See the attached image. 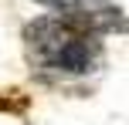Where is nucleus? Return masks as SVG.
<instances>
[{"mask_svg":"<svg viewBox=\"0 0 129 125\" xmlns=\"http://www.w3.org/2000/svg\"><path fill=\"white\" fill-rule=\"evenodd\" d=\"M27 37V54L38 68L58 74H88L102 58L95 34L82 31L71 20H34L24 31Z\"/></svg>","mask_w":129,"mask_h":125,"instance_id":"f257e3e1","label":"nucleus"},{"mask_svg":"<svg viewBox=\"0 0 129 125\" xmlns=\"http://www.w3.org/2000/svg\"><path fill=\"white\" fill-rule=\"evenodd\" d=\"M27 105V98H20V101H10V98H0V112H20V108Z\"/></svg>","mask_w":129,"mask_h":125,"instance_id":"7ed1b4c3","label":"nucleus"},{"mask_svg":"<svg viewBox=\"0 0 129 125\" xmlns=\"http://www.w3.org/2000/svg\"><path fill=\"white\" fill-rule=\"evenodd\" d=\"M41 4H51V7H85V4H95V0H41Z\"/></svg>","mask_w":129,"mask_h":125,"instance_id":"f03ea898","label":"nucleus"}]
</instances>
